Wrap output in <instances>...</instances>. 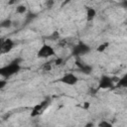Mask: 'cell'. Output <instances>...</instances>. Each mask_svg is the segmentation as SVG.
I'll return each instance as SVG.
<instances>
[{
	"mask_svg": "<svg viewBox=\"0 0 127 127\" xmlns=\"http://www.w3.org/2000/svg\"><path fill=\"white\" fill-rule=\"evenodd\" d=\"M21 62H22V59L21 58H17L14 61H12L10 64H8L7 65L2 66L0 68L1 76H3V77H10L13 74L18 73L20 71V69H21V65H20Z\"/></svg>",
	"mask_w": 127,
	"mask_h": 127,
	"instance_id": "6da1fadb",
	"label": "cell"
},
{
	"mask_svg": "<svg viewBox=\"0 0 127 127\" xmlns=\"http://www.w3.org/2000/svg\"><path fill=\"white\" fill-rule=\"evenodd\" d=\"M90 47L82 42L78 43L77 45H75L73 48H72V56L74 57H79V56H82V55H85V54H88L90 52Z\"/></svg>",
	"mask_w": 127,
	"mask_h": 127,
	"instance_id": "7a4b0ae2",
	"label": "cell"
},
{
	"mask_svg": "<svg viewBox=\"0 0 127 127\" xmlns=\"http://www.w3.org/2000/svg\"><path fill=\"white\" fill-rule=\"evenodd\" d=\"M54 55H55L54 49L48 44H44L40 48L39 52L37 53V57L40 58V59H47V58H49L51 56H54Z\"/></svg>",
	"mask_w": 127,
	"mask_h": 127,
	"instance_id": "3957f363",
	"label": "cell"
},
{
	"mask_svg": "<svg viewBox=\"0 0 127 127\" xmlns=\"http://www.w3.org/2000/svg\"><path fill=\"white\" fill-rule=\"evenodd\" d=\"M98 87L101 89H108V88H113L114 87V81L112 77L108 75H102L99 79Z\"/></svg>",
	"mask_w": 127,
	"mask_h": 127,
	"instance_id": "277c9868",
	"label": "cell"
},
{
	"mask_svg": "<svg viewBox=\"0 0 127 127\" xmlns=\"http://www.w3.org/2000/svg\"><path fill=\"white\" fill-rule=\"evenodd\" d=\"M60 81L64 83V84H67V85H74V84L77 83L78 78H77V76L75 74L69 72V73H66L64 76H62L60 78Z\"/></svg>",
	"mask_w": 127,
	"mask_h": 127,
	"instance_id": "5b68a950",
	"label": "cell"
},
{
	"mask_svg": "<svg viewBox=\"0 0 127 127\" xmlns=\"http://www.w3.org/2000/svg\"><path fill=\"white\" fill-rule=\"evenodd\" d=\"M13 46H14V42L11 39H6L1 44V53L5 54V53L10 52L13 49Z\"/></svg>",
	"mask_w": 127,
	"mask_h": 127,
	"instance_id": "8992f818",
	"label": "cell"
},
{
	"mask_svg": "<svg viewBox=\"0 0 127 127\" xmlns=\"http://www.w3.org/2000/svg\"><path fill=\"white\" fill-rule=\"evenodd\" d=\"M75 64H76L77 67L79 68V70H80L82 73H84V74H90V73L92 72V67H91V65L86 64H82L81 62H78V61H76Z\"/></svg>",
	"mask_w": 127,
	"mask_h": 127,
	"instance_id": "52a82bcc",
	"label": "cell"
},
{
	"mask_svg": "<svg viewBox=\"0 0 127 127\" xmlns=\"http://www.w3.org/2000/svg\"><path fill=\"white\" fill-rule=\"evenodd\" d=\"M47 100L46 101H43L42 103H40V104H37L36 106H34V108H33V111H32V113H31V115L32 116H36V115H38V114H40V111L44 108V106L47 104Z\"/></svg>",
	"mask_w": 127,
	"mask_h": 127,
	"instance_id": "ba28073f",
	"label": "cell"
},
{
	"mask_svg": "<svg viewBox=\"0 0 127 127\" xmlns=\"http://www.w3.org/2000/svg\"><path fill=\"white\" fill-rule=\"evenodd\" d=\"M95 15H96V11H95L94 8H92V7L87 8V10H86V19H87V21H91L95 17Z\"/></svg>",
	"mask_w": 127,
	"mask_h": 127,
	"instance_id": "9c48e42d",
	"label": "cell"
},
{
	"mask_svg": "<svg viewBox=\"0 0 127 127\" xmlns=\"http://www.w3.org/2000/svg\"><path fill=\"white\" fill-rule=\"evenodd\" d=\"M116 86L120 87H127V73H125L121 78H119L118 82L116 83Z\"/></svg>",
	"mask_w": 127,
	"mask_h": 127,
	"instance_id": "30bf717a",
	"label": "cell"
},
{
	"mask_svg": "<svg viewBox=\"0 0 127 127\" xmlns=\"http://www.w3.org/2000/svg\"><path fill=\"white\" fill-rule=\"evenodd\" d=\"M12 26H13V22L8 18L3 20V21H1V23H0V27L1 28H10Z\"/></svg>",
	"mask_w": 127,
	"mask_h": 127,
	"instance_id": "8fae6325",
	"label": "cell"
},
{
	"mask_svg": "<svg viewBox=\"0 0 127 127\" xmlns=\"http://www.w3.org/2000/svg\"><path fill=\"white\" fill-rule=\"evenodd\" d=\"M26 11H27V8L24 5H19L16 7V12L18 14H24V13H26Z\"/></svg>",
	"mask_w": 127,
	"mask_h": 127,
	"instance_id": "7c38bea8",
	"label": "cell"
},
{
	"mask_svg": "<svg viewBox=\"0 0 127 127\" xmlns=\"http://www.w3.org/2000/svg\"><path fill=\"white\" fill-rule=\"evenodd\" d=\"M108 46H109V43H103V44H101V45L98 46L97 51L98 52H103V51H105L108 48Z\"/></svg>",
	"mask_w": 127,
	"mask_h": 127,
	"instance_id": "4fadbf2b",
	"label": "cell"
},
{
	"mask_svg": "<svg viewBox=\"0 0 127 127\" xmlns=\"http://www.w3.org/2000/svg\"><path fill=\"white\" fill-rule=\"evenodd\" d=\"M98 126H99V127H113L111 123H109V122H107V121H105V120H104V121H101Z\"/></svg>",
	"mask_w": 127,
	"mask_h": 127,
	"instance_id": "5bb4252c",
	"label": "cell"
},
{
	"mask_svg": "<svg viewBox=\"0 0 127 127\" xmlns=\"http://www.w3.org/2000/svg\"><path fill=\"white\" fill-rule=\"evenodd\" d=\"M36 17H37V14H35V13H29L28 16H27V20L28 21H31L32 19H34Z\"/></svg>",
	"mask_w": 127,
	"mask_h": 127,
	"instance_id": "9a60e30c",
	"label": "cell"
},
{
	"mask_svg": "<svg viewBox=\"0 0 127 127\" xmlns=\"http://www.w3.org/2000/svg\"><path fill=\"white\" fill-rule=\"evenodd\" d=\"M6 84H7V81H6L5 79H1V80H0V88H1V89L4 88Z\"/></svg>",
	"mask_w": 127,
	"mask_h": 127,
	"instance_id": "2e32d148",
	"label": "cell"
},
{
	"mask_svg": "<svg viewBox=\"0 0 127 127\" xmlns=\"http://www.w3.org/2000/svg\"><path fill=\"white\" fill-rule=\"evenodd\" d=\"M55 63H56V64H57V65H60V64L63 63V59H62V58H58V59H56Z\"/></svg>",
	"mask_w": 127,
	"mask_h": 127,
	"instance_id": "e0dca14e",
	"label": "cell"
},
{
	"mask_svg": "<svg viewBox=\"0 0 127 127\" xmlns=\"http://www.w3.org/2000/svg\"><path fill=\"white\" fill-rule=\"evenodd\" d=\"M44 69H45V70H50V69H51V64H49V63L45 64V65H44Z\"/></svg>",
	"mask_w": 127,
	"mask_h": 127,
	"instance_id": "ac0fdd59",
	"label": "cell"
},
{
	"mask_svg": "<svg viewBox=\"0 0 127 127\" xmlns=\"http://www.w3.org/2000/svg\"><path fill=\"white\" fill-rule=\"evenodd\" d=\"M89 105H90V104H89V102H84L83 108H84V109H88V108H89Z\"/></svg>",
	"mask_w": 127,
	"mask_h": 127,
	"instance_id": "d6986e66",
	"label": "cell"
},
{
	"mask_svg": "<svg viewBox=\"0 0 127 127\" xmlns=\"http://www.w3.org/2000/svg\"><path fill=\"white\" fill-rule=\"evenodd\" d=\"M84 127H93V123H92V122H88V123L85 124Z\"/></svg>",
	"mask_w": 127,
	"mask_h": 127,
	"instance_id": "ffe728a7",
	"label": "cell"
},
{
	"mask_svg": "<svg viewBox=\"0 0 127 127\" xmlns=\"http://www.w3.org/2000/svg\"><path fill=\"white\" fill-rule=\"evenodd\" d=\"M121 5L124 7V8H127V0H125V1H123L122 3H121Z\"/></svg>",
	"mask_w": 127,
	"mask_h": 127,
	"instance_id": "44dd1931",
	"label": "cell"
},
{
	"mask_svg": "<svg viewBox=\"0 0 127 127\" xmlns=\"http://www.w3.org/2000/svg\"><path fill=\"white\" fill-rule=\"evenodd\" d=\"M53 4H54L53 1H49V2H47V6H48V7H51Z\"/></svg>",
	"mask_w": 127,
	"mask_h": 127,
	"instance_id": "7402d4cb",
	"label": "cell"
}]
</instances>
